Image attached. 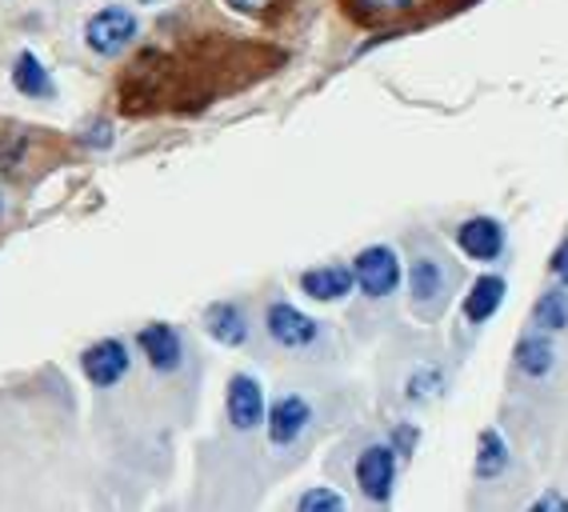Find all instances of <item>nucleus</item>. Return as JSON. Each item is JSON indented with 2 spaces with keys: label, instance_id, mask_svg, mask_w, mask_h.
Listing matches in <instances>:
<instances>
[{
  "label": "nucleus",
  "instance_id": "14",
  "mask_svg": "<svg viewBox=\"0 0 568 512\" xmlns=\"http://www.w3.org/2000/svg\"><path fill=\"white\" fill-rule=\"evenodd\" d=\"M505 277H493V273H485V277H477L473 285H468L465 300H460V313H465L468 325H485V320L497 317V308L505 305Z\"/></svg>",
  "mask_w": 568,
  "mask_h": 512
},
{
  "label": "nucleus",
  "instance_id": "19",
  "mask_svg": "<svg viewBox=\"0 0 568 512\" xmlns=\"http://www.w3.org/2000/svg\"><path fill=\"white\" fill-rule=\"evenodd\" d=\"M440 389H445V372L440 369H420L408 377V400H433L440 397Z\"/></svg>",
  "mask_w": 568,
  "mask_h": 512
},
{
  "label": "nucleus",
  "instance_id": "8",
  "mask_svg": "<svg viewBox=\"0 0 568 512\" xmlns=\"http://www.w3.org/2000/svg\"><path fill=\"white\" fill-rule=\"evenodd\" d=\"M132 369V357H129V345L116 337H104L97 345L81 352V372L89 380L92 389H116Z\"/></svg>",
  "mask_w": 568,
  "mask_h": 512
},
{
  "label": "nucleus",
  "instance_id": "25",
  "mask_svg": "<svg viewBox=\"0 0 568 512\" xmlns=\"http://www.w3.org/2000/svg\"><path fill=\"white\" fill-rule=\"evenodd\" d=\"M532 509H537V512H548V509L560 512V509H568V496H560V492H545V496H540Z\"/></svg>",
  "mask_w": 568,
  "mask_h": 512
},
{
  "label": "nucleus",
  "instance_id": "11",
  "mask_svg": "<svg viewBox=\"0 0 568 512\" xmlns=\"http://www.w3.org/2000/svg\"><path fill=\"white\" fill-rule=\"evenodd\" d=\"M353 288H356L353 265H316L301 273V293H305L308 300H321V305L345 300Z\"/></svg>",
  "mask_w": 568,
  "mask_h": 512
},
{
  "label": "nucleus",
  "instance_id": "22",
  "mask_svg": "<svg viewBox=\"0 0 568 512\" xmlns=\"http://www.w3.org/2000/svg\"><path fill=\"white\" fill-rule=\"evenodd\" d=\"M84 144H89V149H112V141H116V133H112V124L109 121H97V124H89V129H84V136H81Z\"/></svg>",
  "mask_w": 568,
  "mask_h": 512
},
{
  "label": "nucleus",
  "instance_id": "13",
  "mask_svg": "<svg viewBox=\"0 0 568 512\" xmlns=\"http://www.w3.org/2000/svg\"><path fill=\"white\" fill-rule=\"evenodd\" d=\"M204 332L224 349H241L248 340V317H244V308L236 300H213L204 308Z\"/></svg>",
  "mask_w": 568,
  "mask_h": 512
},
{
  "label": "nucleus",
  "instance_id": "10",
  "mask_svg": "<svg viewBox=\"0 0 568 512\" xmlns=\"http://www.w3.org/2000/svg\"><path fill=\"white\" fill-rule=\"evenodd\" d=\"M136 349L149 360V369L161 372V377H169V372H176L184 365L181 332H176L173 325H164V320H153V325H144L141 332H136Z\"/></svg>",
  "mask_w": 568,
  "mask_h": 512
},
{
  "label": "nucleus",
  "instance_id": "4",
  "mask_svg": "<svg viewBox=\"0 0 568 512\" xmlns=\"http://www.w3.org/2000/svg\"><path fill=\"white\" fill-rule=\"evenodd\" d=\"M396 472H400V457L388 441H376L365 444L361 457L353 464V477L365 492V501L373 504H388L393 501V489H396Z\"/></svg>",
  "mask_w": 568,
  "mask_h": 512
},
{
  "label": "nucleus",
  "instance_id": "27",
  "mask_svg": "<svg viewBox=\"0 0 568 512\" xmlns=\"http://www.w3.org/2000/svg\"><path fill=\"white\" fill-rule=\"evenodd\" d=\"M0 216H4V201H0Z\"/></svg>",
  "mask_w": 568,
  "mask_h": 512
},
{
  "label": "nucleus",
  "instance_id": "18",
  "mask_svg": "<svg viewBox=\"0 0 568 512\" xmlns=\"http://www.w3.org/2000/svg\"><path fill=\"white\" fill-rule=\"evenodd\" d=\"M296 509L301 512H336V509H345V496H341L336 489L316 484V489H308V492L296 496Z\"/></svg>",
  "mask_w": 568,
  "mask_h": 512
},
{
  "label": "nucleus",
  "instance_id": "15",
  "mask_svg": "<svg viewBox=\"0 0 568 512\" xmlns=\"http://www.w3.org/2000/svg\"><path fill=\"white\" fill-rule=\"evenodd\" d=\"M12 89L21 96H29V101H52V96H57L52 72L44 69V61L32 49H24L21 57L12 61Z\"/></svg>",
  "mask_w": 568,
  "mask_h": 512
},
{
  "label": "nucleus",
  "instance_id": "1",
  "mask_svg": "<svg viewBox=\"0 0 568 512\" xmlns=\"http://www.w3.org/2000/svg\"><path fill=\"white\" fill-rule=\"evenodd\" d=\"M136 32H141V21L129 4H104L84 21V49L101 61H116L136 41Z\"/></svg>",
  "mask_w": 568,
  "mask_h": 512
},
{
  "label": "nucleus",
  "instance_id": "23",
  "mask_svg": "<svg viewBox=\"0 0 568 512\" xmlns=\"http://www.w3.org/2000/svg\"><path fill=\"white\" fill-rule=\"evenodd\" d=\"M548 273L557 277V285L568 288V236L557 245V253H552V260H548Z\"/></svg>",
  "mask_w": 568,
  "mask_h": 512
},
{
  "label": "nucleus",
  "instance_id": "12",
  "mask_svg": "<svg viewBox=\"0 0 568 512\" xmlns=\"http://www.w3.org/2000/svg\"><path fill=\"white\" fill-rule=\"evenodd\" d=\"M513 365H517V372H525L528 380L548 377V372L557 369V340H552V332H540V328L525 332V337L517 340V349H513Z\"/></svg>",
  "mask_w": 568,
  "mask_h": 512
},
{
  "label": "nucleus",
  "instance_id": "6",
  "mask_svg": "<svg viewBox=\"0 0 568 512\" xmlns=\"http://www.w3.org/2000/svg\"><path fill=\"white\" fill-rule=\"evenodd\" d=\"M308 424H313V405L301 392H284L264 412V432H268L273 449H293L308 432Z\"/></svg>",
  "mask_w": 568,
  "mask_h": 512
},
{
  "label": "nucleus",
  "instance_id": "17",
  "mask_svg": "<svg viewBox=\"0 0 568 512\" xmlns=\"http://www.w3.org/2000/svg\"><path fill=\"white\" fill-rule=\"evenodd\" d=\"M532 328H540V332H565L568 328V288H548V293H540L537 305H532Z\"/></svg>",
  "mask_w": 568,
  "mask_h": 512
},
{
  "label": "nucleus",
  "instance_id": "5",
  "mask_svg": "<svg viewBox=\"0 0 568 512\" xmlns=\"http://www.w3.org/2000/svg\"><path fill=\"white\" fill-rule=\"evenodd\" d=\"M264 332L288 352L313 349L316 340H321V325L296 305H288V300H273V305L264 308Z\"/></svg>",
  "mask_w": 568,
  "mask_h": 512
},
{
  "label": "nucleus",
  "instance_id": "9",
  "mask_svg": "<svg viewBox=\"0 0 568 512\" xmlns=\"http://www.w3.org/2000/svg\"><path fill=\"white\" fill-rule=\"evenodd\" d=\"M505 225H500L497 216H468L457 225V248L468 256V260H477V265H493L500 260L505 253Z\"/></svg>",
  "mask_w": 568,
  "mask_h": 512
},
{
  "label": "nucleus",
  "instance_id": "16",
  "mask_svg": "<svg viewBox=\"0 0 568 512\" xmlns=\"http://www.w3.org/2000/svg\"><path fill=\"white\" fill-rule=\"evenodd\" d=\"M508 464H513V452H508V441L500 429H485L477 437V464H473V472H477V481H497V477H505Z\"/></svg>",
  "mask_w": 568,
  "mask_h": 512
},
{
  "label": "nucleus",
  "instance_id": "2",
  "mask_svg": "<svg viewBox=\"0 0 568 512\" xmlns=\"http://www.w3.org/2000/svg\"><path fill=\"white\" fill-rule=\"evenodd\" d=\"M453 293V273L437 256H416L408 265V305L420 320H437Z\"/></svg>",
  "mask_w": 568,
  "mask_h": 512
},
{
  "label": "nucleus",
  "instance_id": "26",
  "mask_svg": "<svg viewBox=\"0 0 568 512\" xmlns=\"http://www.w3.org/2000/svg\"><path fill=\"white\" fill-rule=\"evenodd\" d=\"M136 4H164V0H136Z\"/></svg>",
  "mask_w": 568,
  "mask_h": 512
},
{
  "label": "nucleus",
  "instance_id": "21",
  "mask_svg": "<svg viewBox=\"0 0 568 512\" xmlns=\"http://www.w3.org/2000/svg\"><path fill=\"white\" fill-rule=\"evenodd\" d=\"M353 4L368 17H400V12L416 9V0H353Z\"/></svg>",
  "mask_w": 568,
  "mask_h": 512
},
{
  "label": "nucleus",
  "instance_id": "24",
  "mask_svg": "<svg viewBox=\"0 0 568 512\" xmlns=\"http://www.w3.org/2000/svg\"><path fill=\"white\" fill-rule=\"evenodd\" d=\"M229 9L244 12V17H261V12H268L276 4V0H224Z\"/></svg>",
  "mask_w": 568,
  "mask_h": 512
},
{
  "label": "nucleus",
  "instance_id": "7",
  "mask_svg": "<svg viewBox=\"0 0 568 512\" xmlns=\"http://www.w3.org/2000/svg\"><path fill=\"white\" fill-rule=\"evenodd\" d=\"M264 385L253 372H233L229 377V389H224V417L236 432H253L264 424Z\"/></svg>",
  "mask_w": 568,
  "mask_h": 512
},
{
  "label": "nucleus",
  "instance_id": "20",
  "mask_svg": "<svg viewBox=\"0 0 568 512\" xmlns=\"http://www.w3.org/2000/svg\"><path fill=\"white\" fill-rule=\"evenodd\" d=\"M388 444L396 449L400 461H408V457L416 452V444H420V429L408 424V420H400V424H393V432H388Z\"/></svg>",
  "mask_w": 568,
  "mask_h": 512
},
{
  "label": "nucleus",
  "instance_id": "3",
  "mask_svg": "<svg viewBox=\"0 0 568 512\" xmlns=\"http://www.w3.org/2000/svg\"><path fill=\"white\" fill-rule=\"evenodd\" d=\"M353 277H356V288H361L368 300H385V297H393L396 288H400L405 268H400V256H396V248L368 245V248H361V253L353 256Z\"/></svg>",
  "mask_w": 568,
  "mask_h": 512
}]
</instances>
